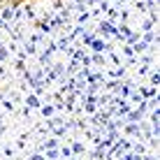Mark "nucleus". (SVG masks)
Instances as JSON below:
<instances>
[{
  "mask_svg": "<svg viewBox=\"0 0 160 160\" xmlns=\"http://www.w3.org/2000/svg\"><path fill=\"white\" fill-rule=\"evenodd\" d=\"M0 2H2V0H0Z\"/></svg>",
  "mask_w": 160,
  "mask_h": 160,
  "instance_id": "obj_1",
  "label": "nucleus"
}]
</instances>
